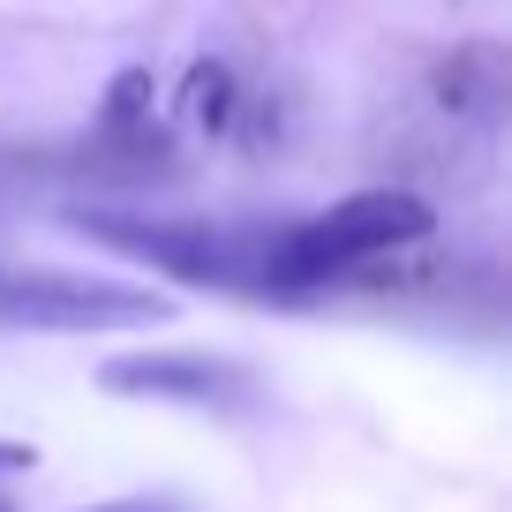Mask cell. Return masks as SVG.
<instances>
[{"label":"cell","instance_id":"cell-1","mask_svg":"<svg viewBox=\"0 0 512 512\" xmlns=\"http://www.w3.org/2000/svg\"><path fill=\"white\" fill-rule=\"evenodd\" d=\"M437 226V211L407 189H362V196H339L332 211L287 226V234L264 241V264H256V287L264 294H309V287H332L339 272L369 264L384 249H407Z\"/></svg>","mask_w":512,"mask_h":512},{"label":"cell","instance_id":"cell-2","mask_svg":"<svg viewBox=\"0 0 512 512\" xmlns=\"http://www.w3.org/2000/svg\"><path fill=\"white\" fill-rule=\"evenodd\" d=\"M174 302L136 279H98V272H0V324L8 332H144L166 324Z\"/></svg>","mask_w":512,"mask_h":512},{"label":"cell","instance_id":"cell-3","mask_svg":"<svg viewBox=\"0 0 512 512\" xmlns=\"http://www.w3.org/2000/svg\"><path fill=\"white\" fill-rule=\"evenodd\" d=\"M83 234L106 241V249L136 256L166 279H189V287H256V264H264V241L234 234V226H211V219H128V211H83Z\"/></svg>","mask_w":512,"mask_h":512},{"label":"cell","instance_id":"cell-4","mask_svg":"<svg viewBox=\"0 0 512 512\" xmlns=\"http://www.w3.org/2000/svg\"><path fill=\"white\" fill-rule=\"evenodd\" d=\"M98 384L121 400H174V407H241L256 392L249 369L219 362V354H113Z\"/></svg>","mask_w":512,"mask_h":512},{"label":"cell","instance_id":"cell-5","mask_svg":"<svg viewBox=\"0 0 512 512\" xmlns=\"http://www.w3.org/2000/svg\"><path fill=\"white\" fill-rule=\"evenodd\" d=\"M189 91H196V121H204V128H226V113H234V76H226L219 61H196Z\"/></svg>","mask_w":512,"mask_h":512},{"label":"cell","instance_id":"cell-6","mask_svg":"<svg viewBox=\"0 0 512 512\" xmlns=\"http://www.w3.org/2000/svg\"><path fill=\"white\" fill-rule=\"evenodd\" d=\"M151 113V76L144 68H121L113 76V98H106V128H136Z\"/></svg>","mask_w":512,"mask_h":512},{"label":"cell","instance_id":"cell-7","mask_svg":"<svg viewBox=\"0 0 512 512\" xmlns=\"http://www.w3.org/2000/svg\"><path fill=\"white\" fill-rule=\"evenodd\" d=\"M91 512H181V505H166V497H113V505H91Z\"/></svg>","mask_w":512,"mask_h":512},{"label":"cell","instance_id":"cell-8","mask_svg":"<svg viewBox=\"0 0 512 512\" xmlns=\"http://www.w3.org/2000/svg\"><path fill=\"white\" fill-rule=\"evenodd\" d=\"M38 452L31 445H8V437H0V475H23V467H31Z\"/></svg>","mask_w":512,"mask_h":512},{"label":"cell","instance_id":"cell-9","mask_svg":"<svg viewBox=\"0 0 512 512\" xmlns=\"http://www.w3.org/2000/svg\"><path fill=\"white\" fill-rule=\"evenodd\" d=\"M0 512H16V505H8V497H0Z\"/></svg>","mask_w":512,"mask_h":512}]
</instances>
